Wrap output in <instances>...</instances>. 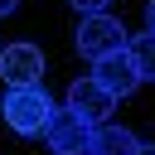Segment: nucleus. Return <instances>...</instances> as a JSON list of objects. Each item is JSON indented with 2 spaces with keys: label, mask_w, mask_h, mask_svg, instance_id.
<instances>
[{
  "label": "nucleus",
  "mask_w": 155,
  "mask_h": 155,
  "mask_svg": "<svg viewBox=\"0 0 155 155\" xmlns=\"http://www.w3.org/2000/svg\"><path fill=\"white\" fill-rule=\"evenodd\" d=\"M92 78H97L111 97H131V92L140 87V73H136V63H131L126 48H111V53L92 58Z\"/></svg>",
  "instance_id": "39448f33"
},
{
  "label": "nucleus",
  "mask_w": 155,
  "mask_h": 155,
  "mask_svg": "<svg viewBox=\"0 0 155 155\" xmlns=\"http://www.w3.org/2000/svg\"><path fill=\"white\" fill-rule=\"evenodd\" d=\"M126 53H131V63H136V73H140V82H150V78H155V34L145 29V34H136V39H126Z\"/></svg>",
  "instance_id": "6e6552de"
},
{
  "label": "nucleus",
  "mask_w": 155,
  "mask_h": 155,
  "mask_svg": "<svg viewBox=\"0 0 155 155\" xmlns=\"http://www.w3.org/2000/svg\"><path fill=\"white\" fill-rule=\"evenodd\" d=\"M136 145L140 140L116 121H97L92 126V155H136Z\"/></svg>",
  "instance_id": "0eeeda50"
},
{
  "label": "nucleus",
  "mask_w": 155,
  "mask_h": 155,
  "mask_svg": "<svg viewBox=\"0 0 155 155\" xmlns=\"http://www.w3.org/2000/svg\"><path fill=\"white\" fill-rule=\"evenodd\" d=\"M68 5H73V10H82V15H102L111 0H68Z\"/></svg>",
  "instance_id": "1a4fd4ad"
},
{
  "label": "nucleus",
  "mask_w": 155,
  "mask_h": 155,
  "mask_svg": "<svg viewBox=\"0 0 155 155\" xmlns=\"http://www.w3.org/2000/svg\"><path fill=\"white\" fill-rule=\"evenodd\" d=\"M145 29H150V34H155V0H150V5H145Z\"/></svg>",
  "instance_id": "9d476101"
},
{
  "label": "nucleus",
  "mask_w": 155,
  "mask_h": 155,
  "mask_svg": "<svg viewBox=\"0 0 155 155\" xmlns=\"http://www.w3.org/2000/svg\"><path fill=\"white\" fill-rule=\"evenodd\" d=\"M0 111H5V126L15 136H44V126L53 116V97L44 82H19V87H5Z\"/></svg>",
  "instance_id": "f257e3e1"
},
{
  "label": "nucleus",
  "mask_w": 155,
  "mask_h": 155,
  "mask_svg": "<svg viewBox=\"0 0 155 155\" xmlns=\"http://www.w3.org/2000/svg\"><path fill=\"white\" fill-rule=\"evenodd\" d=\"M111 107H116V97L97 82V78H73L68 82V111H78L82 121H111Z\"/></svg>",
  "instance_id": "423d86ee"
},
{
  "label": "nucleus",
  "mask_w": 155,
  "mask_h": 155,
  "mask_svg": "<svg viewBox=\"0 0 155 155\" xmlns=\"http://www.w3.org/2000/svg\"><path fill=\"white\" fill-rule=\"evenodd\" d=\"M44 140H48L53 155H92V121H82L68 107H53V116L44 126Z\"/></svg>",
  "instance_id": "f03ea898"
},
{
  "label": "nucleus",
  "mask_w": 155,
  "mask_h": 155,
  "mask_svg": "<svg viewBox=\"0 0 155 155\" xmlns=\"http://www.w3.org/2000/svg\"><path fill=\"white\" fill-rule=\"evenodd\" d=\"M0 78L5 87H19V82H44V48L29 44V39H15L0 48Z\"/></svg>",
  "instance_id": "20e7f679"
},
{
  "label": "nucleus",
  "mask_w": 155,
  "mask_h": 155,
  "mask_svg": "<svg viewBox=\"0 0 155 155\" xmlns=\"http://www.w3.org/2000/svg\"><path fill=\"white\" fill-rule=\"evenodd\" d=\"M126 29H121V19L116 15H82V24H78V34H73V44H78V53H87V58H102V53H111V48H126Z\"/></svg>",
  "instance_id": "7ed1b4c3"
},
{
  "label": "nucleus",
  "mask_w": 155,
  "mask_h": 155,
  "mask_svg": "<svg viewBox=\"0 0 155 155\" xmlns=\"http://www.w3.org/2000/svg\"><path fill=\"white\" fill-rule=\"evenodd\" d=\"M136 155H155V145H136Z\"/></svg>",
  "instance_id": "f8f14e48"
},
{
  "label": "nucleus",
  "mask_w": 155,
  "mask_h": 155,
  "mask_svg": "<svg viewBox=\"0 0 155 155\" xmlns=\"http://www.w3.org/2000/svg\"><path fill=\"white\" fill-rule=\"evenodd\" d=\"M15 5H19V0H0V19H5V15H15Z\"/></svg>",
  "instance_id": "9b49d317"
}]
</instances>
